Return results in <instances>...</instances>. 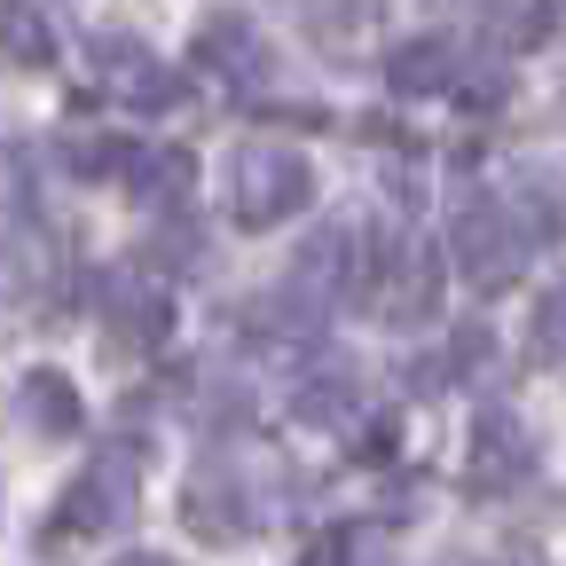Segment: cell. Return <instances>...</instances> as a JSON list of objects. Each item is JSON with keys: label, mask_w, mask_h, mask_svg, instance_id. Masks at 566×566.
<instances>
[{"label": "cell", "mask_w": 566, "mask_h": 566, "mask_svg": "<svg viewBox=\"0 0 566 566\" xmlns=\"http://www.w3.org/2000/svg\"><path fill=\"white\" fill-rule=\"evenodd\" d=\"M24 424H40V433H80V394H71V378L55 370H32L24 378Z\"/></svg>", "instance_id": "12"}, {"label": "cell", "mask_w": 566, "mask_h": 566, "mask_svg": "<svg viewBox=\"0 0 566 566\" xmlns=\"http://www.w3.org/2000/svg\"><path fill=\"white\" fill-rule=\"evenodd\" d=\"M118 566H174V558H150V551H134V558H118Z\"/></svg>", "instance_id": "17"}, {"label": "cell", "mask_w": 566, "mask_h": 566, "mask_svg": "<svg viewBox=\"0 0 566 566\" xmlns=\"http://www.w3.org/2000/svg\"><path fill=\"white\" fill-rule=\"evenodd\" d=\"M386 80H394L401 95H441V87H457V40H441V32L401 40V48L386 55Z\"/></svg>", "instance_id": "10"}, {"label": "cell", "mask_w": 566, "mask_h": 566, "mask_svg": "<svg viewBox=\"0 0 566 566\" xmlns=\"http://www.w3.org/2000/svg\"><path fill=\"white\" fill-rule=\"evenodd\" d=\"M370 300L394 315V323H424L441 300V252L433 244H394V252H370Z\"/></svg>", "instance_id": "3"}, {"label": "cell", "mask_w": 566, "mask_h": 566, "mask_svg": "<svg viewBox=\"0 0 566 566\" xmlns=\"http://www.w3.org/2000/svg\"><path fill=\"white\" fill-rule=\"evenodd\" d=\"M111 331L134 338V346L166 338V300H158V292H111Z\"/></svg>", "instance_id": "14"}, {"label": "cell", "mask_w": 566, "mask_h": 566, "mask_svg": "<svg viewBox=\"0 0 566 566\" xmlns=\"http://www.w3.org/2000/svg\"><path fill=\"white\" fill-rule=\"evenodd\" d=\"M134 181H142V197H181L189 189V158L181 150H134Z\"/></svg>", "instance_id": "15"}, {"label": "cell", "mask_w": 566, "mask_h": 566, "mask_svg": "<svg viewBox=\"0 0 566 566\" xmlns=\"http://www.w3.org/2000/svg\"><path fill=\"white\" fill-rule=\"evenodd\" d=\"M55 55V32H48V17L32 9V0H0V63H48Z\"/></svg>", "instance_id": "11"}, {"label": "cell", "mask_w": 566, "mask_h": 566, "mask_svg": "<svg viewBox=\"0 0 566 566\" xmlns=\"http://www.w3.org/2000/svg\"><path fill=\"white\" fill-rule=\"evenodd\" d=\"M95 80L111 95H126V103H166L174 95V71L142 48V40H126V32H103L95 40Z\"/></svg>", "instance_id": "8"}, {"label": "cell", "mask_w": 566, "mask_h": 566, "mask_svg": "<svg viewBox=\"0 0 566 566\" xmlns=\"http://www.w3.org/2000/svg\"><path fill=\"white\" fill-rule=\"evenodd\" d=\"M551 24H558L551 0H495V40L504 48H543Z\"/></svg>", "instance_id": "13"}, {"label": "cell", "mask_w": 566, "mask_h": 566, "mask_svg": "<svg viewBox=\"0 0 566 566\" xmlns=\"http://www.w3.org/2000/svg\"><path fill=\"white\" fill-rule=\"evenodd\" d=\"M449 268L472 283V292H504V283L527 268V229L512 197H472L449 221Z\"/></svg>", "instance_id": "2"}, {"label": "cell", "mask_w": 566, "mask_h": 566, "mask_svg": "<svg viewBox=\"0 0 566 566\" xmlns=\"http://www.w3.org/2000/svg\"><path fill=\"white\" fill-rule=\"evenodd\" d=\"M181 520H189L205 543H237V535H252V495L237 488L229 464H205V472L189 480V495H181Z\"/></svg>", "instance_id": "5"}, {"label": "cell", "mask_w": 566, "mask_h": 566, "mask_svg": "<svg viewBox=\"0 0 566 566\" xmlns=\"http://www.w3.org/2000/svg\"><path fill=\"white\" fill-rule=\"evenodd\" d=\"M134 512V457H95L80 480H71L63 512H55V535H103Z\"/></svg>", "instance_id": "4"}, {"label": "cell", "mask_w": 566, "mask_h": 566, "mask_svg": "<svg viewBox=\"0 0 566 566\" xmlns=\"http://www.w3.org/2000/svg\"><path fill=\"white\" fill-rule=\"evenodd\" d=\"M535 472V441H527V424L512 409H488L472 424V488H512Z\"/></svg>", "instance_id": "7"}, {"label": "cell", "mask_w": 566, "mask_h": 566, "mask_svg": "<svg viewBox=\"0 0 566 566\" xmlns=\"http://www.w3.org/2000/svg\"><path fill=\"white\" fill-rule=\"evenodd\" d=\"M535 354H566V292L543 300V323H535Z\"/></svg>", "instance_id": "16"}, {"label": "cell", "mask_w": 566, "mask_h": 566, "mask_svg": "<svg viewBox=\"0 0 566 566\" xmlns=\"http://www.w3.org/2000/svg\"><path fill=\"white\" fill-rule=\"evenodd\" d=\"M300 292L315 300H354V292H370V252L354 229H323L307 252H300Z\"/></svg>", "instance_id": "6"}, {"label": "cell", "mask_w": 566, "mask_h": 566, "mask_svg": "<svg viewBox=\"0 0 566 566\" xmlns=\"http://www.w3.org/2000/svg\"><path fill=\"white\" fill-rule=\"evenodd\" d=\"M315 197V166L292 150V142H244L229 158V212L237 229H283L292 212H307Z\"/></svg>", "instance_id": "1"}, {"label": "cell", "mask_w": 566, "mask_h": 566, "mask_svg": "<svg viewBox=\"0 0 566 566\" xmlns=\"http://www.w3.org/2000/svg\"><path fill=\"white\" fill-rule=\"evenodd\" d=\"M197 63L205 71H221V80H268V40L252 32V17H205L197 32Z\"/></svg>", "instance_id": "9"}, {"label": "cell", "mask_w": 566, "mask_h": 566, "mask_svg": "<svg viewBox=\"0 0 566 566\" xmlns=\"http://www.w3.org/2000/svg\"><path fill=\"white\" fill-rule=\"evenodd\" d=\"M504 566H543V558H504Z\"/></svg>", "instance_id": "18"}]
</instances>
